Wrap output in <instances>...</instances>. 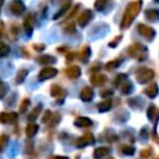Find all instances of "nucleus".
Listing matches in <instances>:
<instances>
[{"mask_svg": "<svg viewBox=\"0 0 159 159\" xmlns=\"http://www.w3.org/2000/svg\"><path fill=\"white\" fill-rule=\"evenodd\" d=\"M154 1H157V2H159V0H154Z\"/></svg>", "mask_w": 159, "mask_h": 159, "instance_id": "nucleus-46", "label": "nucleus"}, {"mask_svg": "<svg viewBox=\"0 0 159 159\" xmlns=\"http://www.w3.org/2000/svg\"><path fill=\"white\" fill-rule=\"evenodd\" d=\"M138 32H139L143 37H145V39H148V40H153L154 36H155L154 29L150 27V26H148V25H144V24H139V25H138Z\"/></svg>", "mask_w": 159, "mask_h": 159, "instance_id": "nucleus-4", "label": "nucleus"}, {"mask_svg": "<svg viewBox=\"0 0 159 159\" xmlns=\"http://www.w3.org/2000/svg\"><path fill=\"white\" fill-rule=\"evenodd\" d=\"M39 62L41 65H52L56 62V58L53 56H50V55H43V56L39 57Z\"/></svg>", "mask_w": 159, "mask_h": 159, "instance_id": "nucleus-19", "label": "nucleus"}, {"mask_svg": "<svg viewBox=\"0 0 159 159\" xmlns=\"http://www.w3.org/2000/svg\"><path fill=\"white\" fill-rule=\"evenodd\" d=\"M16 119H17V114L15 112H1L0 113V123L10 124V123H15Z\"/></svg>", "mask_w": 159, "mask_h": 159, "instance_id": "nucleus-7", "label": "nucleus"}, {"mask_svg": "<svg viewBox=\"0 0 159 159\" xmlns=\"http://www.w3.org/2000/svg\"><path fill=\"white\" fill-rule=\"evenodd\" d=\"M30 106V99L29 98H25L24 101H22V103H21V106H20V112H25L26 109H27V107Z\"/></svg>", "mask_w": 159, "mask_h": 159, "instance_id": "nucleus-35", "label": "nucleus"}, {"mask_svg": "<svg viewBox=\"0 0 159 159\" xmlns=\"http://www.w3.org/2000/svg\"><path fill=\"white\" fill-rule=\"evenodd\" d=\"M75 125L76 127H81V128H86V127H91L92 125V120L87 117H78L75 120Z\"/></svg>", "mask_w": 159, "mask_h": 159, "instance_id": "nucleus-14", "label": "nucleus"}, {"mask_svg": "<svg viewBox=\"0 0 159 159\" xmlns=\"http://www.w3.org/2000/svg\"><path fill=\"white\" fill-rule=\"evenodd\" d=\"M111 107H112V101H111L109 98H108V99H104L103 102L98 103V106H97V108H98L99 112H107Z\"/></svg>", "mask_w": 159, "mask_h": 159, "instance_id": "nucleus-22", "label": "nucleus"}, {"mask_svg": "<svg viewBox=\"0 0 159 159\" xmlns=\"http://www.w3.org/2000/svg\"><path fill=\"white\" fill-rule=\"evenodd\" d=\"M66 75H67L70 78L75 80V78H77V77L81 76V70H80L78 66H71V67H68V68L66 70Z\"/></svg>", "mask_w": 159, "mask_h": 159, "instance_id": "nucleus-11", "label": "nucleus"}, {"mask_svg": "<svg viewBox=\"0 0 159 159\" xmlns=\"http://www.w3.org/2000/svg\"><path fill=\"white\" fill-rule=\"evenodd\" d=\"M51 117H52V113H51L50 111H47V112L43 114V117H42V122H43V123H48V122L51 120Z\"/></svg>", "mask_w": 159, "mask_h": 159, "instance_id": "nucleus-38", "label": "nucleus"}, {"mask_svg": "<svg viewBox=\"0 0 159 159\" xmlns=\"http://www.w3.org/2000/svg\"><path fill=\"white\" fill-rule=\"evenodd\" d=\"M7 135L6 134H0V153L5 149V145L7 144Z\"/></svg>", "mask_w": 159, "mask_h": 159, "instance_id": "nucleus-32", "label": "nucleus"}, {"mask_svg": "<svg viewBox=\"0 0 159 159\" xmlns=\"http://www.w3.org/2000/svg\"><path fill=\"white\" fill-rule=\"evenodd\" d=\"M148 135H149V133H148V129H147L145 127H143V128L140 129V132H139V137H140L143 140H145V139L148 138Z\"/></svg>", "mask_w": 159, "mask_h": 159, "instance_id": "nucleus-37", "label": "nucleus"}, {"mask_svg": "<svg viewBox=\"0 0 159 159\" xmlns=\"http://www.w3.org/2000/svg\"><path fill=\"white\" fill-rule=\"evenodd\" d=\"M120 89H122V93L123 94H129L132 91H133V83L130 81H124L122 84H120Z\"/></svg>", "mask_w": 159, "mask_h": 159, "instance_id": "nucleus-20", "label": "nucleus"}, {"mask_svg": "<svg viewBox=\"0 0 159 159\" xmlns=\"http://www.w3.org/2000/svg\"><path fill=\"white\" fill-rule=\"evenodd\" d=\"M57 75V70L53 68V67H45L40 71L39 73V80L40 81H45V80H48V78H52Z\"/></svg>", "mask_w": 159, "mask_h": 159, "instance_id": "nucleus-6", "label": "nucleus"}, {"mask_svg": "<svg viewBox=\"0 0 159 159\" xmlns=\"http://www.w3.org/2000/svg\"><path fill=\"white\" fill-rule=\"evenodd\" d=\"M70 7H71V1H67V2L62 6V9H61L60 11H57V12H56V15L53 16V19H58L60 16H62V15H63V14H65Z\"/></svg>", "mask_w": 159, "mask_h": 159, "instance_id": "nucleus-26", "label": "nucleus"}, {"mask_svg": "<svg viewBox=\"0 0 159 159\" xmlns=\"http://www.w3.org/2000/svg\"><path fill=\"white\" fill-rule=\"evenodd\" d=\"M9 53V46L5 43H0V57H4Z\"/></svg>", "mask_w": 159, "mask_h": 159, "instance_id": "nucleus-34", "label": "nucleus"}, {"mask_svg": "<svg viewBox=\"0 0 159 159\" xmlns=\"http://www.w3.org/2000/svg\"><path fill=\"white\" fill-rule=\"evenodd\" d=\"M37 129H39V125H37V124H35V123H30V124L26 127L25 133H26V135H27L29 138H31V137H34V135L37 133Z\"/></svg>", "mask_w": 159, "mask_h": 159, "instance_id": "nucleus-17", "label": "nucleus"}, {"mask_svg": "<svg viewBox=\"0 0 159 159\" xmlns=\"http://www.w3.org/2000/svg\"><path fill=\"white\" fill-rule=\"evenodd\" d=\"M155 112H157L155 106H154V104H150V106L148 107V111H147V116H148V118H149V119H153Z\"/></svg>", "mask_w": 159, "mask_h": 159, "instance_id": "nucleus-33", "label": "nucleus"}, {"mask_svg": "<svg viewBox=\"0 0 159 159\" xmlns=\"http://www.w3.org/2000/svg\"><path fill=\"white\" fill-rule=\"evenodd\" d=\"M94 142H96V139H94L93 134H91V133H86V134H83L81 138L77 139L76 145H77L78 148H83V147H87V145L93 144Z\"/></svg>", "mask_w": 159, "mask_h": 159, "instance_id": "nucleus-5", "label": "nucleus"}, {"mask_svg": "<svg viewBox=\"0 0 159 159\" xmlns=\"http://www.w3.org/2000/svg\"><path fill=\"white\" fill-rule=\"evenodd\" d=\"M128 55L133 58H137L139 61H144L148 57V50L142 43H133L128 47Z\"/></svg>", "mask_w": 159, "mask_h": 159, "instance_id": "nucleus-2", "label": "nucleus"}, {"mask_svg": "<svg viewBox=\"0 0 159 159\" xmlns=\"http://www.w3.org/2000/svg\"><path fill=\"white\" fill-rule=\"evenodd\" d=\"M72 58H73V53H68V56H67V60H68V61H71Z\"/></svg>", "mask_w": 159, "mask_h": 159, "instance_id": "nucleus-45", "label": "nucleus"}, {"mask_svg": "<svg viewBox=\"0 0 159 159\" xmlns=\"http://www.w3.org/2000/svg\"><path fill=\"white\" fill-rule=\"evenodd\" d=\"M119 65H120V60H113V61H111V62H108V63L106 65V68H107L108 71H112V70L117 68Z\"/></svg>", "mask_w": 159, "mask_h": 159, "instance_id": "nucleus-28", "label": "nucleus"}, {"mask_svg": "<svg viewBox=\"0 0 159 159\" xmlns=\"http://www.w3.org/2000/svg\"><path fill=\"white\" fill-rule=\"evenodd\" d=\"M128 104L134 109H142L143 106H144V101L139 97H134V98L128 99Z\"/></svg>", "mask_w": 159, "mask_h": 159, "instance_id": "nucleus-13", "label": "nucleus"}, {"mask_svg": "<svg viewBox=\"0 0 159 159\" xmlns=\"http://www.w3.org/2000/svg\"><path fill=\"white\" fill-rule=\"evenodd\" d=\"M109 159H113V158H109Z\"/></svg>", "mask_w": 159, "mask_h": 159, "instance_id": "nucleus-47", "label": "nucleus"}, {"mask_svg": "<svg viewBox=\"0 0 159 159\" xmlns=\"http://www.w3.org/2000/svg\"><path fill=\"white\" fill-rule=\"evenodd\" d=\"M134 152H135V149L132 145H123L122 147V153L125 155H133Z\"/></svg>", "mask_w": 159, "mask_h": 159, "instance_id": "nucleus-31", "label": "nucleus"}, {"mask_svg": "<svg viewBox=\"0 0 159 159\" xmlns=\"http://www.w3.org/2000/svg\"><path fill=\"white\" fill-rule=\"evenodd\" d=\"M24 26H25L26 32L30 35V34H31V31H32V16H27V17L25 19Z\"/></svg>", "mask_w": 159, "mask_h": 159, "instance_id": "nucleus-24", "label": "nucleus"}, {"mask_svg": "<svg viewBox=\"0 0 159 159\" xmlns=\"http://www.w3.org/2000/svg\"><path fill=\"white\" fill-rule=\"evenodd\" d=\"M145 17L149 21H158L159 20V10L158 9H149L145 11Z\"/></svg>", "mask_w": 159, "mask_h": 159, "instance_id": "nucleus-15", "label": "nucleus"}, {"mask_svg": "<svg viewBox=\"0 0 159 159\" xmlns=\"http://www.w3.org/2000/svg\"><path fill=\"white\" fill-rule=\"evenodd\" d=\"M34 47H35V48H36L37 51H42V50L45 48V46H43V45H40V46H39V45H35Z\"/></svg>", "mask_w": 159, "mask_h": 159, "instance_id": "nucleus-42", "label": "nucleus"}, {"mask_svg": "<svg viewBox=\"0 0 159 159\" xmlns=\"http://www.w3.org/2000/svg\"><path fill=\"white\" fill-rule=\"evenodd\" d=\"M106 81H107V77L104 75L96 73V75H92V77H91V83L94 86H102Z\"/></svg>", "mask_w": 159, "mask_h": 159, "instance_id": "nucleus-12", "label": "nucleus"}, {"mask_svg": "<svg viewBox=\"0 0 159 159\" xmlns=\"http://www.w3.org/2000/svg\"><path fill=\"white\" fill-rule=\"evenodd\" d=\"M112 94V91H107V92H102V97H107V96H111Z\"/></svg>", "mask_w": 159, "mask_h": 159, "instance_id": "nucleus-43", "label": "nucleus"}, {"mask_svg": "<svg viewBox=\"0 0 159 159\" xmlns=\"http://www.w3.org/2000/svg\"><path fill=\"white\" fill-rule=\"evenodd\" d=\"M120 39H122V36H117V37L114 39V41L109 42V46H111V47H114V46L117 45V42H119V41H120Z\"/></svg>", "mask_w": 159, "mask_h": 159, "instance_id": "nucleus-41", "label": "nucleus"}, {"mask_svg": "<svg viewBox=\"0 0 159 159\" xmlns=\"http://www.w3.org/2000/svg\"><path fill=\"white\" fill-rule=\"evenodd\" d=\"M93 94H94V93H93V89H92V88L84 87V88L81 91L80 97H81V99H82L83 102H89V101H92Z\"/></svg>", "mask_w": 159, "mask_h": 159, "instance_id": "nucleus-9", "label": "nucleus"}, {"mask_svg": "<svg viewBox=\"0 0 159 159\" xmlns=\"http://www.w3.org/2000/svg\"><path fill=\"white\" fill-rule=\"evenodd\" d=\"M140 9H142V1L140 0H135V1H132L130 4H128V6H127V9L124 11L123 20L120 22L122 29H127L133 22V20L135 19V16L139 14Z\"/></svg>", "mask_w": 159, "mask_h": 159, "instance_id": "nucleus-1", "label": "nucleus"}, {"mask_svg": "<svg viewBox=\"0 0 159 159\" xmlns=\"http://www.w3.org/2000/svg\"><path fill=\"white\" fill-rule=\"evenodd\" d=\"M65 32L66 34H73L75 32V25L73 24H70L68 26L65 27Z\"/></svg>", "mask_w": 159, "mask_h": 159, "instance_id": "nucleus-40", "label": "nucleus"}, {"mask_svg": "<svg viewBox=\"0 0 159 159\" xmlns=\"http://www.w3.org/2000/svg\"><path fill=\"white\" fill-rule=\"evenodd\" d=\"M109 153H111V149H109L108 147H99V148L94 149V152H93V158H94V159H101V158L108 155Z\"/></svg>", "mask_w": 159, "mask_h": 159, "instance_id": "nucleus-10", "label": "nucleus"}, {"mask_svg": "<svg viewBox=\"0 0 159 159\" xmlns=\"http://www.w3.org/2000/svg\"><path fill=\"white\" fill-rule=\"evenodd\" d=\"M135 77H137V81L143 84V83H147V82H149L150 80H153V77H154V71L150 70V68L143 67V68H139V71L137 72Z\"/></svg>", "mask_w": 159, "mask_h": 159, "instance_id": "nucleus-3", "label": "nucleus"}, {"mask_svg": "<svg viewBox=\"0 0 159 159\" xmlns=\"http://www.w3.org/2000/svg\"><path fill=\"white\" fill-rule=\"evenodd\" d=\"M50 159H68V158L67 157H52Z\"/></svg>", "mask_w": 159, "mask_h": 159, "instance_id": "nucleus-44", "label": "nucleus"}, {"mask_svg": "<svg viewBox=\"0 0 159 159\" xmlns=\"http://www.w3.org/2000/svg\"><path fill=\"white\" fill-rule=\"evenodd\" d=\"M11 10H12V12H14V14L20 15V14H22V11L25 10V6H24V4H22L21 1L16 0V1H14V2H12Z\"/></svg>", "mask_w": 159, "mask_h": 159, "instance_id": "nucleus-16", "label": "nucleus"}, {"mask_svg": "<svg viewBox=\"0 0 159 159\" xmlns=\"http://www.w3.org/2000/svg\"><path fill=\"white\" fill-rule=\"evenodd\" d=\"M62 94H63V89H62L60 86L53 84V86L51 87V96H52V97H60V96H62Z\"/></svg>", "mask_w": 159, "mask_h": 159, "instance_id": "nucleus-23", "label": "nucleus"}, {"mask_svg": "<svg viewBox=\"0 0 159 159\" xmlns=\"http://www.w3.org/2000/svg\"><path fill=\"white\" fill-rule=\"evenodd\" d=\"M92 19V11L91 10H84L81 12V15L78 16V25L80 26H86L89 20Z\"/></svg>", "mask_w": 159, "mask_h": 159, "instance_id": "nucleus-8", "label": "nucleus"}, {"mask_svg": "<svg viewBox=\"0 0 159 159\" xmlns=\"http://www.w3.org/2000/svg\"><path fill=\"white\" fill-rule=\"evenodd\" d=\"M107 5H108V0H97V1L94 2L96 10H99V11H102L103 9H106Z\"/></svg>", "mask_w": 159, "mask_h": 159, "instance_id": "nucleus-27", "label": "nucleus"}, {"mask_svg": "<svg viewBox=\"0 0 159 159\" xmlns=\"http://www.w3.org/2000/svg\"><path fill=\"white\" fill-rule=\"evenodd\" d=\"M89 56H91V48L88 46H84L81 50V52H80V60L82 62H87L88 58H89Z\"/></svg>", "mask_w": 159, "mask_h": 159, "instance_id": "nucleus-18", "label": "nucleus"}, {"mask_svg": "<svg viewBox=\"0 0 159 159\" xmlns=\"http://www.w3.org/2000/svg\"><path fill=\"white\" fill-rule=\"evenodd\" d=\"M26 76H27V70H24V68L20 70L16 75V83H22L24 80L26 78Z\"/></svg>", "mask_w": 159, "mask_h": 159, "instance_id": "nucleus-25", "label": "nucleus"}, {"mask_svg": "<svg viewBox=\"0 0 159 159\" xmlns=\"http://www.w3.org/2000/svg\"><path fill=\"white\" fill-rule=\"evenodd\" d=\"M40 112H41V104H39V106H36V107H35V109L31 112V114H29V119H30V120L36 119Z\"/></svg>", "mask_w": 159, "mask_h": 159, "instance_id": "nucleus-30", "label": "nucleus"}, {"mask_svg": "<svg viewBox=\"0 0 159 159\" xmlns=\"http://www.w3.org/2000/svg\"><path fill=\"white\" fill-rule=\"evenodd\" d=\"M158 92H159V89H158V86H157L155 83L150 84V86L145 89V93H147V96H148L149 98H154V97H157Z\"/></svg>", "mask_w": 159, "mask_h": 159, "instance_id": "nucleus-21", "label": "nucleus"}, {"mask_svg": "<svg viewBox=\"0 0 159 159\" xmlns=\"http://www.w3.org/2000/svg\"><path fill=\"white\" fill-rule=\"evenodd\" d=\"M152 155V149L150 148H147L145 150H143L142 153H140V157L143 158V159H145V158H149Z\"/></svg>", "mask_w": 159, "mask_h": 159, "instance_id": "nucleus-39", "label": "nucleus"}, {"mask_svg": "<svg viewBox=\"0 0 159 159\" xmlns=\"http://www.w3.org/2000/svg\"><path fill=\"white\" fill-rule=\"evenodd\" d=\"M6 91H7L6 84H5L2 81H0V98H4V96H5Z\"/></svg>", "mask_w": 159, "mask_h": 159, "instance_id": "nucleus-36", "label": "nucleus"}, {"mask_svg": "<svg viewBox=\"0 0 159 159\" xmlns=\"http://www.w3.org/2000/svg\"><path fill=\"white\" fill-rule=\"evenodd\" d=\"M124 81H127V75H124V73H120V75H118L116 78H114V86H120Z\"/></svg>", "mask_w": 159, "mask_h": 159, "instance_id": "nucleus-29", "label": "nucleus"}]
</instances>
